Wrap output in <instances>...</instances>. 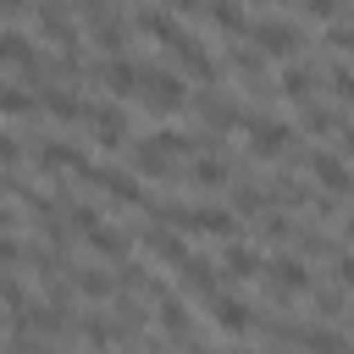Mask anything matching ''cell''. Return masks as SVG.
Here are the masks:
<instances>
[{
    "instance_id": "6da1fadb",
    "label": "cell",
    "mask_w": 354,
    "mask_h": 354,
    "mask_svg": "<svg viewBox=\"0 0 354 354\" xmlns=\"http://www.w3.org/2000/svg\"><path fill=\"white\" fill-rule=\"evenodd\" d=\"M243 39H249V50H254L260 61H299V50L310 44V39H304V28L277 22V17H271V22H249V33H243Z\"/></svg>"
},
{
    "instance_id": "7a4b0ae2",
    "label": "cell",
    "mask_w": 354,
    "mask_h": 354,
    "mask_svg": "<svg viewBox=\"0 0 354 354\" xmlns=\"http://www.w3.org/2000/svg\"><path fill=\"white\" fill-rule=\"evenodd\" d=\"M238 127L249 133V155H260V160H277V155H288V149H293V127H288L282 116L243 111V122H238Z\"/></svg>"
},
{
    "instance_id": "3957f363",
    "label": "cell",
    "mask_w": 354,
    "mask_h": 354,
    "mask_svg": "<svg viewBox=\"0 0 354 354\" xmlns=\"http://www.w3.org/2000/svg\"><path fill=\"white\" fill-rule=\"evenodd\" d=\"M266 282H271V299H277V304H288V299L310 293L315 271H310L299 254H271V260H266Z\"/></svg>"
},
{
    "instance_id": "277c9868",
    "label": "cell",
    "mask_w": 354,
    "mask_h": 354,
    "mask_svg": "<svg viewBox=\"0 0 354 354\" xmlns=\"http://www.w3.org/2000/svg\"><path fill=\"white\" fill-rule=\"evenodd\" d=\"M166 50L183 61V72H188V77H199V83H216V55H210V50H205V44H199L188 28H171Z\"/></svg>"
},
{
    "instance_id": "5b68a950",
    "label": "cell",
    "mask_w": 354,
    "mask_h": 354,
    "mask_svg": "<svg viewBox=\"0 0 354 354\" xmlns=\"http://www.w3.org/2000/svg\"><path fill=\"white\" fill-rule=\"evenodd\" d=\"M39 28L61 44V55H83V33H77V22H72L66 0H39Z\"/></svg>"
},
{
    "instance_id": "8992f818",
    "label": "cell",
    "mask_w": 354,
    "mask_h": 354,
    "mask_svg": "<svg viewBox=\"0 0 354 354\" xmlns=\"http://www.w3.org/2000/svg\"><path fill=\"white\" fill-rule=\"evenodd\" d=\"M144 105L149 111H177L183 100H188V88H183V77L177 72H166V66H144Z\"/></svg>"
},
{
    "instance_id": "52a82bcc",
    "label": "cell",
    "mask_w": 354,
    "mask_h": 354,
    "mask_svg": "<svg viewBox=\"0 0 354 354\" xmlns=\"http://www.w3.org/2000/svg\"><path fill=\"white\" fill-rule=\"evenodd\" d=\"M194 111H199L205 133H232V127L243 122V105L227 100V94H216V88H199V94H194Z\"/></svg>"
},
{
    "instance_id": "ba28073f",
    "label": "cell",
    "mask_w": 354,
    "mask_h": 354,
    "mask_svg": "<svg viewBox=\"0 0 354 354\" xmlns=\"http://www.w3.org/2000/svg\"><path fill=\"white\" fill-rule=\"evenodd\" d=\"M83 122L94 127L100 149H122V144H127V133H133V116H127L122 105H88V116H83Z\"/></svg>"
},
{
    "instance_id": "9c48e42d",
    "label": "cell",
    "mask_w": 354,
    "mask_h": 354,
    "mask_svg": "<svg viewBox=\"0 0 354 354\" xmlns=\"http://www.w3.org/2000/svg\"><path fill=\"white\" fill-rule=\"evenodd\" d=\"M216 271H221V282H249V277H266V254L249 249V243H227Z\"/></svg>"
},
{
    "instance_id": "30bf717a",
    "label": "cell",
    "mask_w": 354,
    "mask_h": 354,
    "mask_svg": "<svg viewBox=\"0 0 354 354\" xmlns=\"http://www.w3.org/2000/svg\"><path fill=\"white\" fill-rule=\"evenodd\" d=\"M299 160H304V171H315V183H321L326 194H348V166H343L337 149H310V155H299Z\"/></svg>"
},
{
    "instance_id": "8fae6325",
    "label": "cell",
    "mask_w": 354,
    "mask_h": 354,
    "mask_svg": "<svg viewBox=\"0 0 354 354\" xmlns=\"http://www.w3.org/2000/svg\"><path fill=\"white\" fill-rule=\"evenodd\" d=\"M183 232H210V238H238V216L227 205H188Z\"/></svg>"
},
{
    "instance_id": "7c38bea8",
    "label": "cell",
    "mask_w": 354,
    "mask_h": 354,
    "mask_svg": "<svg viewBox=\"0 0 354 354\" xmlns=\"http://www.w3.org/2000/svg\"><path fill=\"white\" fill-rule=\"evenodd\" d=\"M33 100H39L55 122H83V116H88V105H83L72 88H61V83H33Z\"/></svg>"
},
{
    "instance_id": "4fadbf2b",
    "label": "cell",
    "mask_w": 354,
    "mask_h": 354,
    "mask_svg": "<svg viewBox=\"0 0 354 354\" xmlns=\"http://www.w3.org/2000/svg\"><path fill=\"white\" fill-rule=\"evenodd\" d=\"M210 321L221 326V332H254V310L238 299V293H210Z\"/></svg>"
},
{
    "instance_id": "5bb4252c",
    "label": "cell",
    "mask_w": 354,
    "mask_h": 354,
    "mask_svg": "<svg viewBox=\"0 0 354 354\" xmlns=\"http://www.w3.org/2000/svg\"><path fill=\"white\" fill-rule=\"evenodd\" d=\"M315 88H321V66L315 61H288V72L277 77V94H288V100H315Z\"/></svg>"
},
{
    "instance_id": "9a60e30c",
    "label": "cell",
    "mask_w": 354,
    "mask_h": 354,
    "mask_svg": "<svg viewBox=\"0 0 354 354\" xmlns=\"http://www.w3.org/2000/svg\"><path fill=\"white\" fill-rule=\"evenodd\" d=\"M133 171L138 177H149V183H177V166H171V155H160L149 138H133Z\"/></svg>"
},
{
    "instance_id": "2e32d148",
    "label": "cell",
    "mask_w": 354,
    "mask_h": 354,
    "mask_svg": "<svg viewBox=\"0 0 354 354\" xmlns=\"http://www.w3.org/2000/svg\"><path fill=\"white\" fill-rule=\"evenodd\" d=\"M144 249H149V254H160L171 271H177V266L194 254V249L183 243V232H171V227H160V221H149V227H144Z\"/></svg>"
},
{
    "instance_id": "e0dca14e",
    "label": "cell",
    "mask_w": 354,
    "mask_h": 354,
    "mask_svg": "<svg viewBox=\"0 0 354 354\" xmlns=\"http://www.w3.org/2000/svg\"><path fill=\"white\" fill-rule=\"evenodd\" d=\"M177 271H183V288H188L194 299H210V293L221 288V271H216V260H210V254H188Z\"/></svg>"
},
{
    "instance_id": "ac0fdd59",
    "label": "cell",
    "mask_w": 354,
    "mask_h": 354,
    "mask_svg": "<svg viewBox=\"0 0 354 354\" xmlns=\"http://www.w3.org/2000/svg\"><path fill=\"white\" fill-rule=\"evenodd\" d=\"M100 77H105V88H111V94H122V100H127V94H138V83H144V61H133V55H111Z\"/></svg>"
},
{
    "instance_id": "d6986e66",
    "label": "cell",
    "mask_w": 354,
    "mask_h": 354,
    "mask_svg": "<svg viewBox=\"0 0 354 354\" xmlns=\"http://www.w3.org/2000/svg\"><path fill=\"white\" fill-rule=\"evenodd\" d=\"M188 183H194V188H205V194L227 188V183H232V160H227V149H221V155H205V160H194V166H188Z\"/></svg>"
},
{
    "instance_id": "ffe728a7",
    "label": "cell",
    "mask_w": 354,
    "mask_h": 354,
    "mask_svg": "<svg viewBox=\"0 0 354 354\" xmlns=\"http://www.w3.org/2000/svg\"><path fill=\"white\" fill-rule=\"evenodd\" d=\"M83 160H88V155H83L77 144H66V138H44V144H39V166H44V171H77Z\"/></svg>"
},
{
    "instance_id": "44dd1931",
    "label": "cell",
    "mask_w": 354,
    "mask_h": 354,
    "mask_svg": "<svg viewBox=\"0 0 354 354\" xmlns=\"http://www.w3.org/2000/svg\"><path fill=\"white\" fill-rule=\"evenodd\" d=\"M66 288L83 293V299H111V293H116V282H111L105 271H94V266H72V271H66Z\"/></svg>"
},
{
    "instance_id": "7402d4cb",
    "label": "cell",
    "mask_w": 354,
    "mask_h": 354,
    "mask_svg": "<svg viewBox=\"0 0 354 354\" xmlns=\"http://www.w3.org/2000/svg\"><path fill=\"white\" fill-rule=\"evenodd\" d=\"M155 304H160V315H155V321H160V332L188 343V337H194V315L183 310V299H177V293H166V299H155Z\"/></svg>"
},
{
    "instance_id": "603a6c76",
    "label": "cell",
    "mask_w": 354,
    "mask_h": 354,
    "mask_svg": "<svg viewBox=\"0 0 354 354\" xmlns=\"http://www.w3.org/2000/svg\"><path fill=\"white\" fill-rule=\"evenodd\" d=\"M266 205H271V199H266V188H260L254 177H232V205H227L232 216H260Z\"/></svg>"
},
{
    "instance_id": "cb8c5ba5",
    "label": "cell",
    "mask_w": 354,
    "mask_h": 354,
    "mask_svg": "<svg viewBox=\"0 0 354 354\" xmlns=\"http://www.w3.org/2000/svg\"><path fill=\"white\" fill-rule=\"evenodd\" d=\"M205 17H210L221 33H238V39L249 33V17H243V6H238V0H205Z\"/></svg>"
},
{
    "instance_id": "d4e9b609",
    "label": "cell",
    "mask_w": 354,
    "mask_h": 354,
    "mask_svg": "<svg viewBox=\"0 0 354 354\" xmlns=\"http://www.w3.org/2000/svg\"><path fill=\"white\" fill-rule=\"evenodd\" d=\"M83 238H88V249H100L105 260H127V238H122L116 227H105V221H94V227H83Z\"/></svg>"
},
{
    "instance_id": "484cf974",
    "label": "cell",
    "mask_w": 354,
    "mask_h": 354,
    "mask_svg": "<svg viewBox=\"0 0 354 354\" xmlns=\"http://www.w3.org/2000/svg\"><path fill=\"white\" fill-rule=\"evenodd\" d=\"M111 310H116V321H111V326H116V337H133V332H144V326H149V315H144V304H138L133 293H122Z\"/></svg>"
},
{
    "instance_id": "4316f807",
    "label": "cell",
    "mask_w": 354,
    "mask_h": 354,
    "mask_svg": "<svg viewBox=\"0 0 354 354\" xmlns=\"http://www.w3.org/2000/svg\"><path fill=\"white\" fill-rule=\"evenodd\" d=\"M88 39L105 50V55H122L127 50V28H122V17H105V22H88Z\"/></svg>"
},
{
    "instance_id": "83f0119b",
    "label": "cell",
    "mask_w": 354,
    "mask_h": 354,
    "mask_svg": "<svg viewBox=\"0 0 354 354\" xmlns=\"http://www.w3.org/2000/svg\"><path fill=\"white\" fill-rule=\"evenodd\" d=\"M22 266H33V277H39L44 288H50V282L61 277V266H66V260H61L55 249H44V243H33V249H22Z\"/></svg>"
},
{
    "instance_id": "f1b7e54d",
    "label": "cell",
    "mask_w": 354,
    "mask_h": 354,
    "mask_svg": "<svg viewBox=\"0 0 354 354\" xmlns=\"http://www.w3.org/2000/svg\"><path fill=\"white\" fill-rule=\"evenodd\" d=\"M299 348H310V354H348V337L337 326H304V343Z\"/></svg>"
},
{
    "instance_id": "f546056e",
    "label": "cell",
    "mask_w": 354,
    "mask_h": 354,
    "mask_svg": "<svg viewBox=\"0 0 354 354\" xmlns=\"http://www.w3.org/2000/svg\"><path fill=\"white\" fill-rule=\"evenodd\" d=\"M72 326H77V337H83L88 348H111V343H116V326H111L105 315H83V321H72Z\"/></svg>"
},
{
    "instance_id": "4dcf8cb0",
    "label": "cell",
    "mask_w": 354,
    "mask_h": 354,
    "mask_svg": "<svg viewBox=\"0 0 354 354\" xmlns=\"http://www.w3.org/2000/svg\"><path fill=\"white\" fill-rule=\"evenodd\" d=\"M133 28H138V33H149V39H160V44H166V39H171V28H177V22H171V17H166V11H155V6H144V11H138V17H133Z\"/></svg>"
},
{
    "instance_id": "1f68e13d",
    "label": "cell",
    "mask_w": 354,
    "mask_h": 354,
    "mask_svg": "<svg viewBox=\"0 0 354 354\" xmlns=\"http://www.w3.org/2000/svg\"><path fill=\"white\" fill-rule=\"evenodd\" d=\"M149 144H155L160 155H188V149H199V144H194V133H177V127H155V133H149Z\"/></svg>"
},
{
    "instance_id": "d6a6232c",
    "label": "cell",
    "mask_w": 354,
    "mask_h": 354,
    "mask_svg": "<svg viewBox=\"0 0 354 354\" xmlns=\"http://www.w3.org/2000/svg\"><path fill=\"white\" fill-rule=\"evenodd\" d=\"M0 111H6V116H28V111H39V100H33L28 88H11V83H0Z\"/></svg>"
},
{
    "instance_id": "836d02e7",
    "label": "cell",
    "mask_w": 354,
    "mask_h": 354,
    "mask_svg": "<svg viewBox=\"0 0 354 354\" xmlns=\"http://www.w3.org/2000/svg\"><path fill=\"white\" fill-rule=\"evenodd\" d=\"M22 304H28V293H22V282H17V277H11L6 266H0V310H22Z\"/></svg>"
},
{
    "instance_id": "e575fe53",
    "label": "cell",
    "mask_w": 354,
    "mask_h": 354,
    "mask_svg": "<svg viewBox=\"0 0 354 354\" xmlns=\"http://www.w3.org/2000/svg\"><path fill=\"white\" fill-rule=\"evenodd\" d=\"M326 88H332V100H337V105H343V100L354 94V77H348V66H343V61H337V66L326 72Z\"/></svg>"
},
{
    "instance_id": "d590c367",
    "label": "cell",
    "mask_w": 354,
    "mask_h": 354,
    "mask_svg": "<svg viewBox=\"0 0 354 354\" xmlns=\"http://www.w3.org/2000/svg\"><path fill=\"white\" fill-rule=\"evenodd\" d=\"M77 17L83 22H105V17H116V6L111 0H77Z\"/></svg>"
},
{
    "instance_id": "8d00e7d4",
    "label": "cell",
    "mask_w": 354,
    "mask_h": 354,
    "mask_svg": "<svg viewBox=\"0 0 354 354\" xmlns=\"http://www.w3.org/2000/svg\"><path fill=\"white\" fill-rule=\"evenodd\" d=\"M310 17H348V0H299Z\"/></svg>"
},
{
    "instance_id": "74e56055",
    "label": "cell",
    "mask_w": 354,
    "mask_h": 354,
    "mask_svg": "<svg viewBox=\"0 0 354 354\" xmlns=\"http://www.w3.org/2000/svg\"><path fill=\"white\" fill-rule=\"evenodd\" d=\"M0 266L11 271V266H22V243L11 238V232H0Z\"/></svg>"
},
{
    "instance_id": "f35d334b",
    "label": "cell",
    "mask_w": 354,
    "mask_h": 354,
    "mask_svg": "<svg viewBox=\"0 0 354 354\" xmlns=\"http://www.w3.org/2000/svg\"><path fill=\"white\" fill-rule=\"evenodd\" d=\"M17 160H22V144H17V138H11V133H0V166H6V171H11V166H17Z\"/></svg>"
},
{
    "instance_id": "ab89813d",
    "label": "cell",
    "mask_w": 354,
    "mask_h": 354,
    "mask_svg": "<svg viewBox=\"0 0 354 354\" xmlns=\"http://www.w3.org/2000/svg\"><path fill=\"white\" fill-rule=\"evenodd\" d=\"M28 11V0H0V17H22Z\"/></svg>"
},
{
    "instance_id": "60d3db41",
    "label": "cell",
    "mask_w": 354,
    "mask_h": 354,
    "mask_svg": "<svg viewBox=\"0 0 354 354\" xmlns=\"http://www.w3.org/2000/svg\"><path fill=\"white\" fill-rule=\"evenodd\" d=\"M171 6H177V11H199L205 0H171Z\"/></svg>"
},
{
    "instance_id": "b9f144b4",
    "label": "cell",
    "mask_w": 354,
    "mask_h": 354,
    "mask_svg": "<svg viewBox=\"0 0 354 354\" xmlns=\"http://www.w3.org/2000/svg\"><path fill=\"white\" fill-rule=\"evenodd\" d=\"M133 354H160V343H144V348H133Z\"/></svg>"
},
{
    "instance_id": "7bdbcfd3",
    "label": "cell",
    "mask_w": 354,
    "mask_h": 354,
    "mask_svg": "<svg viewBox=\"0 0 354 354\" xmlns=\"http://www.w3.org/2000/svg\"><path fill=\"white\" fill-rule=\"evenodd\" d=\"M243 354H260V348H243Z\"/></svg>"
},
{
    "instance_id": "ee69618b",
    "label": "cell",
    "mask_w": 354,
    "mask_h": 354,
    "mask_svg": "<svg viewBox=\"0 0 354 354\" xmlns=\"http://www.w3.org/2000/svg\"><path fill=\"white\" fill-rule=\"evenodd\" d=\"M94 354H105V348H94Z\"/></svg>"
}]
</instances>
